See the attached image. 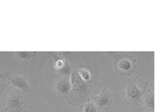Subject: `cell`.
I'll return each mask as SVG.
<instances>
[{
    "instance_id": "1",
    "label": "cell",
    "mask_w": 159,
    "mask_h": 112,
    "mask_svg": "<svg viewBox=\"0 0 159 112\" xmlns=\"http://www.w3.org/2000/svg\"><path fill=\"white\" fill-rule=\"evenodd\" d=\"M72 85L70 93L65 98L67 103L73 106H78L90 101L91 87L93 81L84 80L80 76L78 69H73L70 75Z\"/></svg>"
},
{
    "instance_id": "2",
    "label": "cell",
    "mask_w": 159,
    "mask_h": 112,
    "mask_svg": "<svg viewBox=\"0 0 159 112\" xmlns=\"http://www.w3.org/2000/svg\"><path fill=\"white\" fill-rule=\"evenodd\" d=\"M28 102L24 92L9 86L0 96V112H26Z\"/></svg>"
},
{
    "instance_id": "3",
    "label": "cell",
    "mask_w": 159,
    "mask_h": 112,
    "mask_svg": "<svg viewBox=\"0 0 159 112\" xmlns=\"http://www.w3.org/2000/svg\"><path fill=\"white\" fill-rule=\"evenodd\" d=\"M150 82L144 81L137 75L127 78L122 91V95L126 104L131 106H139L142 103L143 95Z\"/></svg>"
},
{
    "instance_id": "4",
    "label": "cell",
    "mask_w": 159,
    "mask_h": 112,
    "mask_svg": "<svg viewBox=\"0 0 159 112\" xmlns=\"http://www.w3.org/2000/svg\"><path fill=\"white\" fill-rule=\"evenodd\" d=\"M114 70L120 75L129 76L136 69V59L131 55L125 53L114 56Z\"/></svg>"
},
{
    "instance_id": "5",
    "label": "cell",
    "mask_w": 159,
    "mask_h": 112,
    "mask_svg": "<svg viewBox=\"0 0 159 112\" xmlns=\"http://www.w3.org/2000/svg\"><path fill=\"white\" fill-rule=\"evenodd\" d=\"M46 53L48 57L53 59L55 68L58 75H71L73 69L68 61L65 59L63 53L48 51Z\"/></svg>"
},
{
    "instance_id": "6",
    "label": "cell",
    "mask_w": 159,
    "mask_h": 112,
    "mask_svg": "<svg viewBox=\"0 0 159 112\" xmlns=\"http://www.w3.org/2000/svg\"><path fill=\"white\" fill-rule=\"evenodd\" d=\"M95 85L100 90V92L97 95H93L91 93V100L94 102L99 110H102L105 107L111 105L112 101V93L107 89V83H105L103 88L100 87L97 83L95 84Z\"/></svg>"
},
{
    "instance_id": "7",
    "label": "cell",
    "mask_w": 159,
    "mask_h": 112,
    "mask_svg": "<svg viewBox=\"0 0 159 112\" xmlns=\"http://www.w3.org/2000/svg\"><path fill=\"white\" fill-rule=\"evenodd\" d=\"M70 76L58 75L52 83V88L55 94L65 98L71 90Z\"/></svg>"
},
{
    "instance_id": "8",
    "label": "cell",
    "mask_w": 159,
    "mask_h": 112,
    "mask_svg": "<svg viewBox=\"0 0 159 112\" xmlns=\"http://www.w3.org/2000/svg\"><path fill=\"white\" fill-rule=\"evenodd\" d=\"M142 103L148 111L155 110V89L154 80L151 81L147 87L142 97Z\"/></svg>"
},
{
    "instance_id": "9",
    "label": "cell",
    "mask_w": 159,
    "mask_h": 112,
    "mask_svg": "<svg viewBox=\"0 0 159 112\" xmlns=\"http://www.w3.org/2000/svg\"><path fill=\"white\" fill-rule=\"evenodd\" d=\"M9 86L17 88L25 93L29 91V85L28 79L24 75L20 74H16L9 76L8 79Z\"/></svg>"
},
{
    "instance_id": "10",
    "label": "cell",
    "mask_w": 159,
    "mask_h": 112,
    "mask_svg": "<svg viewBox=\"0 0 159 112\" xmlns=\"http://www.w3.org/2000/svg\"><path fill=\"white\" fill-rule=\"evenodd\" d=\"M13 57L16 61H29L38 55L39 52L37 51H14L13 52Z\"/></svg>"
},
{
    "instance_id": "11",
    "label": "cell",
    "mask_w": 159,
    "mask_h": 112,
    "mask_svg": "<svg viewBox=\"0 0 159 112\" xmlns=\"http://www.w3.org/2000/svg\"><path fill=\"white\" fill-rule=\"evenodd\" d=\"M10 72L5 71L0 67V93H2L9 87L8 79Z\"/></svg>"
},
{
    "instance_id": "12",
    "label": "cell",
    "mask_w": 159,
    "mask_h": 112,
    "mask_svg": "<svg viewBox=\"0 0 159 112\" xmlns=\"http://www.w3.org/2000/svg\"><path fill=\"white\" fill-rule=\"evenodd\" d=\"M82 112H99V109L91 100L88 101L80 106Z\"/></svg>"
},
{
    "instance_id": "13",
    "label": "cell",
    "mask_w": 159,
    "mask_h": 112,
    "mask_svg": "<svg viewBox=\"0 0 159 112\" xmlns=\"http://www.w3.org/2000/svg\"><path fill=\"white\" fill-rule=\"evenodd\" d=\"M78 71L81 76V77L85 81H89L91 80V74L88 69L86 68H80L78 69Z\"/></svg>"
},
{
    "instance_id": "14",
    "label": "cell",
    "mask_w": 159,
    "mask_h": 112,
    "mask_svg": "<svg viewBox=\"0 0 159 112\" xmlns=\"http://www.w3.org/2000/svg\"><path fill=\"white\" fill-rule=\"evenodd\" d=\"M147 112H154V111H147Z\"/></svg>"
}]
</instances>
